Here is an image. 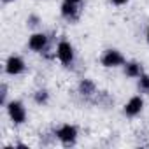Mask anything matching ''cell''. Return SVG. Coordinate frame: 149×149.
<instances>
[{"label":"cell","instance_id":"obj_13","mask_svg":"<svg viewBox=\"0 0 149 149\" xmlns=\"http://www.w3.org/2000/svg\"><path fill=\"white\" fill-rule=\"evenodd\" d=\"M126 2H128V0H112V4H116V6H123Z\"/></svg>","mask_w":149,"mask_h":149},{"label":"cell","instance_id":"obj_16","mask_svg":"<svg viewBox=\"0 0 149 149\" xmlns=\"http://www.w3.org/2000/svg\"><path fill=\"white\" fill-rule=\"evenodd\" d=\"M2 2H6V4H7V2H13V0H2Z\"/></svg>","mask_w":149,"mask_h":149},{"label":"cell","instance_id":"obj_5","mask_svg":"<svg viewBox=\"0 0 149 149\" xmlns=\"http://www.w3.org/2000/svg\"><path fill=\"white\" fill-rule=\"evenodd\" d=\"M25 70V61L19 58V56H11L6 63V72L9 76H18Z\"/></svg>","mask_w":149,"mask_h":149},{"label":"cell","instance_id":"obj_8","mask_svg":"<svg viewBox=\"0 0 149 149\" xmlns=\"http://www.w3.org/2000/svg\"><path fill=\"white\" fill-rule=\"evenodd\" d=\"M79 93L84 95V97L93 95V93H95V84H93V81H90V79H83L81 84H79Z\"/></svg>","mask_w":149,"mask_h":149},{"label":"cell","instance_id":"obj_9","mask_svg":"<svg viewBox=\"0 0 149 149\" xmlns=\"http://www.w3.org/2000/svg\"><path fill=\"white\" fill-rule=\"evenodd\" d=\"M126 76L128 77H140L142 76V68L139 63L132 61V63H126Z\"/></svg>","mask_w":149,"mask_h":149},{"label":"cell","instance_id":"obj_14","mask_svg":"<svg viewBox=\"0 0 149 149\" xmlns=\"http://www.w3.org/2000/svg\"><path fill=\"white\" fill-rule=\"evenodd\" d=\"M6 95H7V88L2 86V102H6Z\"/></svg>","mask_w":149,"mask_h":149},{"label":"cell","instance_id":"obj_11","mask_svg":"<svg viewBox=\"0 0 149 149\" xmlns=\"http://www.w3.org/2000/svg\"><path fill=\"white\" fill-rule=\"evenodd\" d=\"M139 88H140V91H144V93H149V76H140Z\"/></svg>","mask_w":149,"mask_h":149},{"label":"cell","instance_id":"obj_1","mask_svg":"<svg viewBox=\"0 0 149 149\" xmlns=\"http://www.w3.org/2000/svg\"><path fill=\"white\" fill-rule=\"evenodd\" d=\"M56 139L61 140L65 146H72L77 139V128L72 125H63L56 130Z\"/></svg>","mask_w":149,"mask_h":149},{"label":"cell","instance_id":"obj_12","mask_svg":"<svg viewBox=\"0 0 149 149\" xmlns=\"http://www.w3.org/2000/svg\"><path fill=\"white\" fill-rule=\"evenodd\" d=\"M39 25V18L37 16H30L28 18V26H37Z\"/></svg>","mask_w":149,"mask_h":149},{"label":"cell","instance_id":"obj_3","mask_svg":"<svg viewBox=\"0 0 149 149\" xmlns=\"http://www.w3.org/2000/svg\"><path fill=\"white\" fill-rule=\"evenodd\" d=\"M56 56L63 65H70L74 61V47L70 46V42L61 40L56 47Z\"/></svg>","mask_w":149,"mask_h":149},{"label":"cell","instance_id":"obj_17","mask_svg":"<svg viewBox=\"0 0 149 149\" xmlns=\"http://www.w3.org/2000/svg\"><path fill=\"white\" fill-rule=\"evenodd\" d=\"M147 42H149V30H147Z\"/></svg>","mask_w":149,"mask_h":149},{"label":"cell","instance_id":"obj_15","mask_svg":"<svg viewBox=\"0 0 149 149\" xmlns=\"http://www.w3.org/2000/svg\"><path fill=\"white\" fill-rule=\"evenodd\" d=\"M67 2H72V4H77V6H81V2H83V0H67Z\"/></svg>","mask_w":149,"mask_h":149},{"label":"cell","instance_id":"obj_7","mask_svg":"<svg viewBox=\"0 0 149 149\" xmlns=\"http://www.w3.org/2000/svg\"><path fill=\"white\" fill-rule=\"evenodd\" d=\"M47 46V37L44 33H33L28 40V47L32 51H42Z\"/></svg>","mask_w":149,"mask_h":149},{"label":"cell","instance_id":"obj_4","mask_svg":"<svg viewBox=\"0 0 149 149\" xmlns=\"http://www.w3.org/2000/svg\"><path fill=\"white\" fill-rule=\"evenodd\" d=\"M123 63H125V58L116 49H109L102 56V65L104 67H118V65H123Z\"/></svg>","mask_w":149,"mask_h":149},{"label":"cell","instance_id":"obj_6","mask_svg":"<svg viewBox=\"0 0 149 149\" xmlns=\"http://www.w3.org/2000/svg\"><path fill=\"white\" fill-rule=\"evenodd\" d=\"M142 107H144V100H142L140 97H133V98H130V102L125 105V114L130 116V118H133V116L140 114Z\"/></svg>","mask_w":149,"mask_h":149},{"label":"cell","instance_id":"obj_2","mask_svg":"<svg viewBox=\"0 0 149 149\" xmlns=\"http://www.w3.org/2000/svg\"><path fill=\"white\" fill-rule=\"evenodd\" d=\"M7 112H9V118L16 125H21L26 119V111H25V107H23L21 102H9L7 104Z\"/></svg>","mask_w":149,"mask_h":149},{"label":"cell","instance_id":"obj_10","mask_svg":"<svg viewBox=\"0 0 149 149\" xmlns=\"http://www.w3.org/2000/svg\"><path fill=\"white\" fill-rule=\"evenodd\" d=\"M33 98H35V102H37V104H46V102H47V98H49V95H47V91H46V90H39V91L35 93V97H33Z\"/></svg>","mask_w":149,"mask_h":149}]
</instances>
